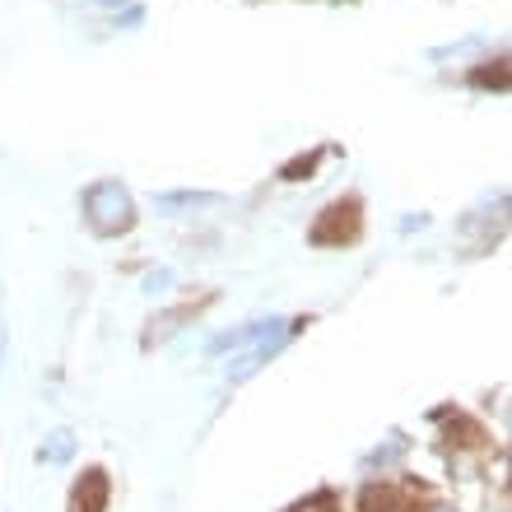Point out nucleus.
I'll return each instance as SVG.
<instances>
[{
	"label": "nucleus",
	"instance_id": "nucleus-2",
	"mask_svg": "<svg viewBox=\"0 0 512 512\" xmlns=\"http://www.w3.org/2000/svg\"><path fill=\"white\" fill-rule=\"evenodd\" d=\"M108 508V475L84 471V480L75 485V512H103Z\"/></svg>",
	"mask_w": 512,
	"mask_h": 512
},
{
	"label": "nucleus",
	"instance_id": "nucleus-3",
	"mask_svg": "<svg viewBox=\"0 0 512 512\" xmlns=\"http://www.w3.org/2000/svg\"><path fill=\"white\" fill-rule=\"evenodd\" d=\"M391 508H396V489L387 485L364 489V499H359V512H391Z\"/></svg>",
	"mask_w": 512,
	"mask_h": 512
},
{
	"label": "nucleus",
	"instance_id": "nucleus-1",
	"mask_svg": "<svg viewBox=\"0 0 512 512\" xmlns=\"http://www.w3.org/2000/svg\"><path fill=\"white\" fill-rule=\"evenodd\" d=\"M354 229H359V205H331L322 224L312 229V238L317 243H345V238H354Z\"/></svg>",
	"mask_w": 512,
	"mask_h": 512
}]
</instances>
